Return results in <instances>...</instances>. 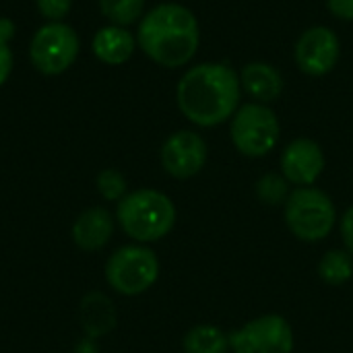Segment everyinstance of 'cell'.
<instances>
[{"instance_id": "6da1fadb", "label": "cell", "mask_w": 353, "mask_h": 353, "mask_svg": "<svg viewBox=\"0 0 353 353\" xmlns=\"http://www.w3.org/2000/svg\"><path fill=\"white\" fill-rule=\"evenodd\" d=\"M242 95L238 70L221 60L188 66L176 85L178 110L196 128H215L230 122L242 105Z\"/></svg>"}, {"instance_id": "7a4b0ae2", "label": "cell", "mask_w": 353, "mask_h": 353, "mask_svg": "<svg viewBox=\"0 0 353 353\" xmlns=\"http://www.w3.org/2000/svg\"><path fill=\"white\" fill-rule=\"evenodd\" d=\"M137 46L163 68H182L192 62L201 46L196 14L180 2H161L139 21Z\"/></svg>"}, {"instance_id": "3957f363", "label": "cell", "mask_w": 353, "mask_h": 353, "mask_svg": "<svg viewBox=\"0 0 353 353\" xmlns=\"http://www.w3.org/2000/svg\"><path fill=\"white\" fill-rule=\"evenodd\" d=\"M116 221L137 244H153L174 230L176 205L155 188L130 190L116 207Z\"/></svg>"}, {"instance_id": "277c9868", "label": "cell", "mask_w": 353, "mask_h": 353, "mask_svg": "<svg viewBox=\"0 0 353 353\" xmlns=\"http://www.w3.org/2000/svg\"><path fill=\"white\" fill-rule=\"evenodd\" d=\"M283 219L288 230L306 244H319L331 236L337 225V207L333 199L316 188H294L283 205Z\"/></svg>"}, {"instance_id": "5b68a950", "label": "cell", "mask_w": 353, "mask_h": 353, "mask_svg": "<svg viewBox=\"0 0 353 353\" xmlns=\"http://www.w3.org/2000/svg\"><path fill=\"white\" fill-rule=\"evenodd\" d=\"M281 139V122L271 105L242 103L230 120V141L234 149L250 159L267 157Z\"/></svg>"}, {"instance_id": "8992f818", "label": "cell", "mask_w": 353, "mask_h": 353, "mask_svg": "<svg viewBox=\"0 0 353 353\" xmlns=\"http://www.w3.org/2000/svg\"><path fill=\"white\" fill-rule=\"evenodd\" d=\"M159 279V259L145 244H128L118 248L105 263L108 285L126 298L149 292Z\"/></svg>"}, {"instance_id": "52a82bcc", "label": "cell", "mask_w": 353, "mask_h": 353, "mask_svg": "<svg viewBox=\"0 0 353 353\" xmlns=\"http://www.w3.org/2000/svg\"><path fill=\"white\" fill-rule=\"evenodd\" d=\"M81 41L77 31L64 23L41 25L29 41V60L41 74L56 77L68 70L79 58Z\"/></svg>"}, {"instance_id": "ba28073f", "label": "cell", "mask_w": 353, "mask_h": 353, "mask_svg": "<svg viewBox=\"0 0 353 353\" xmlns=\"http://www.w3.org/2000/svg\"><path fill=\"white\" fill-rule=\"evenodd\" d=\"M232 353H294V329L281 314H263L230 333Z\"/></svg>"}, {"instance_id": "9c48e42d", "label": "cell", "mask_w": 353, "mask_h": 353, "mask_svg": "<svg viewBox=\"0 0 353 353\" xmlns=\"http://www.w3.org/2000/svg\"><path fill=\"white\" fill-rule=\"evenodd\" d=\"M341 58V39L327 25L304 29L294 46V62L308 77H325L335 70Z\"/></svg>"}, {"instance_id": "30bf717a", "label": "cell", "mask_w": 353, "mask_h": 353, "mask_svg": "<svg viewBox=\"0 0 353 353\" xmlns=\"http://www.w3.org/2000/svg\"><path fill=\"white\" fill-rule=\"evenodd\" d=\"M161 168L174 180H190L203 172L209 159V147L201 132L196 130H176L172 132L159 151Z\"/></svg>"}, {"instance_id": "8fae6325", "label": "cell", "mask_w": 353, "mask_h": 353, "mask_svg": "<svg viewBox=\"0 0 353 353\" xmlns=\"http://www.w3.org/2000/svg\"><path fill=\"white\" fill-rule=\"evenodd\" d=\"M327 165L325 151L321 143L308 137H298L290 141L279 157V172L294 188L316 186Z\"/></svg>"}, {"instance_id": "7c38bea8", "label": "cell", "mask_w": 353, "mask_h": 353, "mask_svg": "<svg viewBox=\"0 0 353 353\" xmlns=\"http://www.w3.org/2000/svg\"><path fill=\"white\" fill-rule=\"evenodd\" d=\"M240 87L242 93L250 97V101L271 105L277 101L285 91V79L281 70L265 60L246 62L240 70Z\"/></svg>"}, {"instance_id": "4fadbf2b", "label": "cell", "mask_w": 353, "mask_h": 353, "mask_svg": "<svg viewBox=\"0 0 353 353\" xmlns=\"http://www.w3.org/2000/svg\"><path fill=\"white\" fill-rule=\"evenodd\" d=\"M114 234V217L103 207L85 209L72 223V242L83 252L101 250Z\"/></svg>"}, {"instance_id": "5bb4252c", "label": "cell", "mask_w": 353, "mask_h": 353, "mask_svg": "<svg viewBox=\"0 0 353 353\" xmlns=\"http://www.w3.org/2000/svg\"><path fill=\"white\" fill-rule=\"evenodd\" d=\"M137 48V35L128 27L118 25L101 27L91 39L93 56L108 66H120L128 62Z\"/></svg>"}, {"instance_id": "9a60e30c", "label": "cell", "mask_w": 353, "mask_h": 353, "mask_svg": "<svg viewBox=\"0 0 353 353\" xmlns=\"http://www.w3.org/2000/svg\"><path fill=\"white\" fill-rule=\"evenodd\" d=\"M81 327L89 339H99L114 331L116 327V308L112 300L99 292H91L81 300L79 308Z\"/></svg>"}, {"instance_id": "2e32d148", "label": "cell", "mask_w": 353, "mask_h": 353, "mask_svg": "<svg viewBox=\"0 0 353 353\" xmlns=\"http://www.w3.org/2000/svg\"><path fill=\"white\" fill-rule=\"evenodd\" d=\"M184 353H232L230 333L217 325H196L182 339Z\"/></svg>"}, {"instance_id": "e0dca14e", "label": "cell", "mask_w": 353, "mask_h": 353, "mask_svg": "<svg viewBox=\"0 0 353 353\" xmlns=\"http://www.w3.org/2000/svg\"><path fill=\"white\" fill-rule=\"evenodd\" d=\"M319 277L331 288L347 285L353 279V256L345 248L327 250L319 261Z\"/></svg>"}, {"instance_id": "ac0fdd59", "label": "cell", "mask_w": 353, "mask_h": 353, "mask_svg": "<svg viewBox=\"0 0 353 353\" xmlns=\"http://www.w3.org/2000/svg\"><path fill=\"white\" fill-rule=\"evenodd\" d=\"M292 190L294 186L285 180L281 172H267L254 184L256 199L267 207H283Z\"/></svg>"}, {"instance_id": "d6986e66", "label": "cell", "mask_w": 353, "mask_h": 353, "mask_svg": "<svg viewBox=\"0 0 353 353\" xmlns=\"http://www.w3.org/2000/svg\"><path fill=\"white\" fill-rule=\"evenodd\" d=\"M99 10L110 25L130 27L143 19L145 0H99Z\"/></svg>"}, {"instance_id": "ffe728a7", "label": "cell", "mask_w": 353, "mask_h": 353, "mask_svg": "<svg viewBox=\"0 0 353 353\" xmlns=\"http://www.w3.org/2000/svg\"><path fill=\"white\" fill-rule=\"evenodd\" d=\"M95 186H97V192L101 194L103 201H110V203H120L126 194H128V182L124 178L122 172L118 170H101L95 178Z\"/></svg>"}, {"instance_id": "44dd1931", "label": "cell", "mask_w": 353, "mask_h": 353, "mask_svg": "<svg viewBox=\"0 0 353 353\" xmlns=\"http://www.w3.org/2000/svg\"><path fill=\"white\" fill-rule=\"evenodd\" d=\"M14 33V25L8 19H0V87L8 81L12 72V50H10V37Z\"/></svg>"}, {"instance_id": "7402d4cb", "label": "cell", "mask_w": 353, "mask_h": 353, "mask_svg": "<svg viewBox=\"0 0 353 353\" xmlns=\"http://www.w3.org/2000/svg\"><path fill=\"white\" fill-rule=\"evenodd\" d=\"M72 0H37V10L48 23L64 21V17L70 12Z\"/></svg>"}, {"instance_id": "603a6c76", "label": "cell", "mask_w": 353, "mask_h": 353, "mask_svg": "<svg viewBox=\"0 0 353 353\" xmlns=\"http://www.w3.org/2000/svg\"><path fill=\"white\" fill-rule=\"evenodd\" d=\"M339 234H341L345 250L353 256V205L345 209V213L339 219Z\"/></svg>"}, {"instance_id": "cb8c5ba5", "label": "cell", "mask_w": 353, "mask_h": 353, "mask_svg": "<svg viewBox=\"0 0 353 353\" xmlns=\"http://www.w3.org/2000/svg\"><path fill=\"white\" fill-rule=\"evenodd\" d=\"M327 8L337 21L353 23V0H327Z\"/></svg>"}]
</instances>
